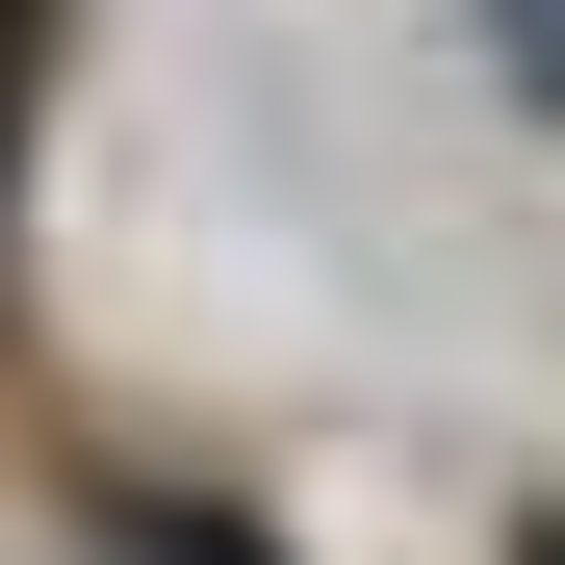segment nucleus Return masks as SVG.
<instances>
[{"instance_id":"nucleus-1","label":"nucleus","mask_w":565,"mask_h":565,"mask_svg":"<svg viewBox=\"0 0 565 565\" xmlns=\"http://www.w3.org/2000/svg\"><path fill=\"white\" fill-rule=\"evenodd\" d=\"M52 52H77V0H0V232H26V129H52Z\"/></svg>"},{"instance_id":"nucleus-2","label":"nucleus","mask_w":565,"mask_h":565,"mask_svg":"<svg viewBox=\"0 0 565 565\" xmlns=\"http://www.w3.org/2000/svg\"><path fill=\"white\" fill-rule=\"evenodd\" d=\"M489 77H514V104L565 129V0H489Z\"/></svg>"},{"instance_id":"nucleus-3","label":"nucleus","mask_w":565,"mask_h":565,"mask_svg":"<svg viewBox=\"0 0 565 565\" xmlns=\"http://www.w3.org/2000/svg\"><path fill=\"white\" fill-rule=\"evenodd\" d=\"M104 540H129V565H257V540H232V514H154V489H129V514H104Z\"/></svg>"}]
</instances>
